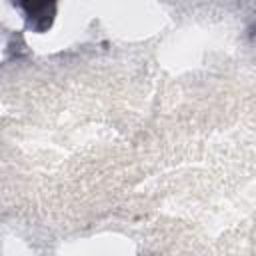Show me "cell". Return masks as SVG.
Instances as JSON below:
<instances>
[{"mask_svg":"<svg viewBox=\"0 0 256 256\" xmlns=\"http://www.w3.org/2000/svg\"><path fill=\"white\" fill-rule=\"evenodd\" d=\"M18 6L24 10L28 26L36 32H46L56 14L58 0H16Z\"/></svg>","mask_w":256,"mask_h":256,"instance_id":"obj_1","label":"cell"}]
</instances>
